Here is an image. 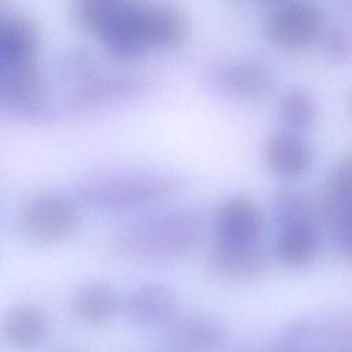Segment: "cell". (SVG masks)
Returning <instances> with one entry per match:
<instances>
[{"label": "cell", "mask_w": 352, "mask_h": 352, "mask_svg": "<svg viewBox=\"0 0 352 352\" xmlns=\"http://www.w3.org/2000/svg\"><path fill=\"white\" fill-rule=\"evenodd\" d=\"M38 41L36 21L23 14L0 12V65L34 58Z\"/></svg>", "instance_id": "14"}, {"label": "cell", "mask_w": 352, "mask_h": 352, "mask_svg": "<svg viewBox=\"0 0 352 352\" xmlns=\"http://www.w3.org/2000/svg\"><path fill=\"white\" fill-rule=\"evenodd\" d=\"M120 298L116 289L104 282H89L78 287L70 297L72 316L84 324H102L116 316Z\"/></svg>", "instance_id": "15"}, {"label": "cell", "mask_w": 352, "mask_h": 352, "mask_svg": "<svg viewBox=\"0 0 352 352\" xmlns=\"http://www.w3.org/2000/svg\"><path fill=\"white\" fill-rule=\"evenodd\" d=\"M271 214L279 230L300 224H312V206L300 191L282 188L271 197Z\"/></svg>", "instance_id": "19"}, {"label": "cell", "mask_w": 352, "mask_h": 352, "mask_svg": "<svg viewBox=\"0 0 352 352\" xmlns=\"http://www.w3.org/2000/svg\"><path fill=\"white\" fill-rule=\"evenodd\" d=\"M144 23L150 47L175 48L188 34L186 14L169 4H146Z\"/></svg>", "instance_id": "16"}, {"label": "cell", "mask_w": 352, "mask_h": 352, "mask_svg": "<svg viewBox=\"0 0 352 352\" xmlns=\"http://www.w3.org/2000/svg\"><path fill=\"white\" fill-rule=\"evenodd\" d=\"M144 3L114 0L110 16L98 33L103 51L116 60H131L150 48Z\"/></svg>", "instance_id": "7"}, {"label": "cell", "mask_w": 352, "mask_h": 352, "mask_svg": "<svg viewBox=\"0 0 352 352\" xmlns=\"http://www.w3.org/2000/svg\"><path fill=\"white\" fill-rule=\"evenodd\" d=\"M352 209V154L345 155L334 168L326 191V210L333 220Z\"/></svg>", "instance_id": "21"}, {"label": "cell", "mask_w": 352, "mask_h": 352, "mask_svg": "<svg viewBox=\"0 0 352 352\" xmlns=\"http://www.w3.org/2000/svg\"><path fill=\"white\" fill-rule=\"evenodd\" d=\"M58 67L60 76L73 80L74 85L96 76L94 55L89 50L80 45L66 50L59 58Z\"/></svg>", "instance_id": "22"}, {"label": "cell", "mask_w": 352, "mask_h": 352, "mask_svg": "<svg viewBox=\"0 0 352 352\" xmlns=\"http://www.w3.org/2000/svg\"><path fill=\"white\" fill-rule=\"evenodd\" d=\"M0 103L6 111L22 121L47 118L50 104L43 72L34 58L0 65Z\"/></svg>", "instance_id": "4"}, {"label": "cell", "mask_w": 352, "mask_h": 352, "mask_svg": "<svg viewBox=\"0 0 352 352\" xmlns=\"http://www.w3.org/2000/svg\"><path fill=\"white\" fill-rule=\"evenodd\" d=\"M205 216L194 206H176L133 219L110 235L111 249L124 258L144 264L177 260L199 243Z\"/></svg>", "instance_id": "1"}, {"label": "cell", "mask_w": 352, "mask_h": 352, "mask_svg": "<svg viewBox=\"0 0 352 352\" xmlns=\"http://www.w3.org/2000/svg\"><path fill=\"white\" fill-rule=\"evenodd\" d=\"M319 7L307 0L276 4L264 21L267 40L285 51H300L309 45L320 28Z\"/></svg>", "instance_id": "5"}, {"label": "cell", "mask_w": 352, "mask_h": 352, "mask_svg": "<svg viewBox=\"0 0 352 352\" xmlns=\"http://www.w3.org/2000/svg\"><path fill=\"white\" fill-rule=\"evenodd\" d=\"M48 329L47 314L30 302L12 305L3 316V336L8 345L18 351L37 348L45 340Z\"/></svg>", "instance_id": "13"}, {"label": "cell", "mask_w": 352, "mask_h": 352, "mask_svg": "<svg viewBox=\"0 0 352 352\" xmlns=\"http://www.w3.org/2000/svg\"><path fill=\"white\" fill-rule=\"evenodd\" d=\"M275 252L279 261L289 268L309 265L319 253V238L314 224H300L279 230Z\"/></svg>", "instance_id": "17"}, {"label": "cell", "mask_w": 352, "mask_h": 352, "mask_svg": "<svg viewBox=\"0 0 352 352\" xmlns=\"http://www.w3.org/2000/svg\"><path fill=\"white\" fill-rule=\"evenodd\" d=\"M186 187V179L168 170L104 169L81 177L74 187L80 204L95 210L120 212L162 202Z\"/></svg>", "instance_id": "2"}, {"label": "cell", "mask_w": 352, "mask_h": 352, "mask_svg": "<svg viewBox=\"0 0 352 352\" xmlns=\"http://www.w3.org/2000/svg\"><path fill=\"white\" fill-rule=\"evenodd\" d=\"M210 81L224 95L238 99H261L275 87L272 69L257 59H238L217 65Z\"/></svg>", "instance_id": "8"}, {"label": "cell", "mask_w": 352, "mask_h": 352, "mask_svg": "<svg viewBox=\"0 0 352 352\" xmlns=\"http://www.w3.org/2000/svg\"><path fill=\"white\" fill-rule=\"evenodd\" d=\"M213 224L220 239L256 241L263 227V213L253 198L234 194L217 204Z\"/></svg>", "instance_id": "10"}, {"label": "cell", "mask_w": 352, "mask_h": 352, "mask_svg": "<svg viewBox=\"0 0 352 352\" xmlns=\"http://www.w3.org/2000/svg\"><path fill=\"white\" fill-rule=\"evenodd\" d=\"M210 267L235 280H250L265 272L268 256L256 241H227L217 238L208 252Z\"/></svg>", "instance_id": "9"}, {"label": "cell", "mask_w": 352, "mask_h": 352, "mask_svg": "<svg viewBox=\"0 0 352 352\" xmlns=\"http://www.w3.org/2000/svg\"><path fill=\"white\" fill-rule=\"evenodd\" d=\"M51 352H81V351H78L76 348H72V346H59V348H56Z\"/></svg>", "instance_id": "25"}, {"label": "cell", "mask_w": 352, "mask_h": 352, "mask_svg": "<svg viewBox=\"0 0 352 352\" xmlns=\"http://www.w3.org/2000/svg\"><path fill=\"white\" fill-rule=\"evenodd\" d=\"M279 114L289 131L298 132L314 122L316 104L307 91L292 88L280 96Z\"/></svg>", "instance_id": "20"}, {"label": "cell", "mask_w": 352, "mask_h": 352, "mask_svg": "<svg viewBox=\"0 0 352 352\" xmlns=\"http://www.w3.org/2000/svg\"><path fill=\"white\" fill-rule=\"evenodd\" d=\"M324 52L336 62L345 60L352 52V40L348 33L340 28L327 32L324 37Z\"/></svg>", "instance_id": "23"}, {"label": "cell", "mask_w": 352, "mask_h": 352, "mask_svg": "<svg viewBox=\"0 0 352 352\" xmlns=\"http://www.w3.org/2000/svg\"><path fill=\"white\" fill-rule=\"evenodd\" d=\"M176 307L173 292L161 283H143L132 289L124 302V309L131 322L138 326L151 327L170 318Z\"/></svg>", "instance_id": "12"}, {"label": "cell", "mask_w": 352, "mask_h": 352, "mask_svg": "<svg viewBox=\"0 0 352 352\" xmlns=\"http://www.w3.org/2000/svg\"><path fill=\"white\" fill-rule=\"evenodd\" d=\"M224 337L221 326L204 315L186 316L176 331L175 341H179L180 351L197 352L216 348Z\"/></svg>", "instance_id": "18"}, {"label": "cell", "mask_w": 352, "mask_h": 352, "mask_svg": "<svg viewBox=\"0 0 352 352\" xmlns=\"http://www.w3.org/2000/svg\"><path fill=\"white\" fill-rule=\"evenodd\" d=\"M80 220L81 213L73 199L48 190L29 194L18 210L22 232L38 242H54L67 236L78 227Z\"/></svg>", "instance_id": "3"}, {"label": "cell", "mask_w": 352, "mask_h": 352, "mask_svg": "<svg viewBox=\"0 0 352 352\" xmlns=\"http://www.w3.org/2000/svg\"><path fill=\"white\" fill-rule=\"evenodd\" d=\"M336 241L342 256L352 261V209L334 219Z\"/></svg>", "instance_id": "24"}, {"label": "cell", "mask_w": 352, "mask_h": 352, "mask_svg": "<svg viewBox=\"0 0 352 352\" xmlns=\"http://www.w3.org/2000/svg\"><path fill=\"white\" fill-rule=\"evenodd\" d=\"M155 85V77L147 72H121L96 74L73 85L67 102L76 109H98L144 95Z\"/></svg>", "instance_id": "6"}, {"label": "cell", "mask_w": 352, "mask_h": 352, "mask_svg": "<svg viewBox=\"0 0 352 352\" xmlns=\"http://www.w3.org/2000/svg\"><path fill=\"white\" fill-rule=\"evenodd\" d=\"M263 154L267 165L278 175L296 177L312 165V150L297 133L289 129L272 132L264 142Z\"/></svg>", "instance_id": "11"}]
</instances>
